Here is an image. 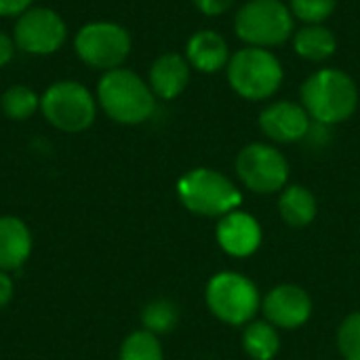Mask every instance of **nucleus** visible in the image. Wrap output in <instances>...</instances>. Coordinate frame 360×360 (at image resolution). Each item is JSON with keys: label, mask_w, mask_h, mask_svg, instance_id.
Instances as JSON below:
<instances>
[{"label": "nucleus", "mask_w": 360, "mask_h": 360, "mask_svg": "<svg viewBox=\"0 0 360 360\" xmlns=\"http://www.w3.org/2000/svg\"><path fill=\"white\" fill-rule=\"evenodd\" d=\"M312 297L300 285H276L262 297L264 319L283 331H293L304 327L312 316Z\"/></svg>", "instance_id": "11"}, {"label": "nucleus", "mask_w": 360, "mask_h": 360, "mask_svg": "<svg viewBox=\"0 0 360 360\" xmlns=\"http://www.w3.org/2000/svg\"><path fill=\"white\" fill-rule=\"evenodd\" d=\"M13 295H15V283L8 276V272L0 270V310H4L13 302Z\"/></svg>", "instance_id": "27"}, {"label": "nucleus", "mask_w": 360, "mask_h": 360, "mask_svg": "<svg viewBox=\"0 0 360 360\" xmlns=\"http://www.w3.org/2000/svg\"><path fill=\"white\" fill-rule=\"evenodd\" d=\"M262 133L274 143H297L312 131V118L302 103L281 99L266 105L257 118Z\"/></svg>", "instance_id": "12"}, {"label": "nucleus", "mask_w": 360, "mask_h": 360, "mask_svg": "<svg viewBox=\"0 0 360 360\" xmlns=\"http://www.w3.org/2000/svg\"><path fill=\"white\" fill-rule=\"evenodd\" d=\"M300 99L312 122L333 127L354 116L359 108V86L344 70L323 68L302 82Z\"/></svg>", "instance_id": "1"}, {"label": "nucleus", "mask_w": 360, "mask_h": 360, "mask_svg": "<svg viewBox=\"0 0 360 360\" xmlns=\"http://www.w3.org/2000/svg\"><path fill=\"white\" fill-rule=\"evenodd\" d=\"M141 325L154 335H167L179 325V306L165 297L152 300L141 310Z\"/></svg>", "instance_id": "20"}, {"label": "nucleus", "mask_w": 360, "mask_h": 360, "mask_svg": "<svg viewBox=\"0 0 360 360\" xmlns=\"http://www.w3.org/2000/svg\"><path fill=\"white\" fill-rule=\"evenodd\" d=\"M215 240L224 253L232 257H249L262 247L264 230L251 213L236 209L217 221Z\"/></svg>", "instance_id": "13"}, {"label": "nucleus", "mask_w": 360, "mask_h": 360, "mask_svg": "<svg viewBox=\"0 0 360 360\" xmlns=\"http://www.w3.org/2000/svg\"><path fill=\"white\" fill-rule=\"evenodd\" d=\"M15 57V40L6 32H0V70L6 68Z\"/></svg>", "instance_id": "28"}, {"label": "nucleus", "mask_w": 360, "mask_h": 360, "mask_svg": "<svg viewBox=\"0 0 360 360\" xmlns=\"http://www.w3.org/2000/svg\"><path fill=\"white\" fill-rule=\"evenodd\" d=\"M34 249L32 232L27 224L15 215L0 217V270L17 272L21 270Z\"/></svg>", "instance_id": "16"}, {"label": "nucleus", "mask_w": 360, "mask_h": 360, "mask_svg": "<svg viewBox=\"0 0 360 360\" xmlns=\"http://www.w3.org/2000/svg\"><path fill=\"white\" fill-rule=\"evenodd\" d=\"M118 360H165L158 335L139 329L124 338L118 350Z\"/></svg>", "instance_id": "22"}, {"label": "nucleus", "mask_w": 360, "mask_h": 360, "mask_svg": "<svg viewBox=\"0 0 360 360\" xmlns=\"http://www.w3.org/2000/svg\"><path fill=\"white\" fill-rule=\"evenodd\" d=\"M15 46L27 55L46 57L57 53L68 40V25L63 17L46 6H30L15 21Z\"/></svg>", "instance_id": "10"}, {"label": "nucleus", "mask_w": 360, "mask_h": 360, "mask_svg": "<svg viewBox=\"0 0 360 360\" xmlns=\"http://www.w3.org/2000/svg\"><path fill=\"white\" fill-rule=\"evenodd\" d=\"M243 348L253 360H272L281 350V335L274 325L264 321H251L243 331Z\"/></svg>", "instance_id": "19"}, {"label": "nucleus", "mask_w": 360, "mask_h": 360, "mask_svg": "<svg viewBox=\"0 0 360 360\" xmlns=\"http://www.w3.org/2000/svg\"><path fill=\"white\" fill-rule=\"evenodd\" d=\"M192 2L202 15L217 17V15H224L226 11H230L236 0H192Z\"/></svg>", "instance_id": "25"}, {"label": "nucleus", "mask_w": 360, "mask_h": 360, "mask_svg": "<svg viewBox=\"0 0 360 360\" xmlns=\"http://www.w3.org/2000/svg\"><path fill=\"white\" fill-rule=\"evenodd\" d=\"M228 40L215 30H198L186 42L188 63L202 74H217L228 68L230 61Z\"/></svg>", "instance_id": "15"}, {"label": "nucleus", "mask_w": 360, "mask_h": 360, "mask_svg": "<svg viewBox=\"0 0 360 360\" xmlns=\"http://www.w3.org/2000/svg\"><path fill=\"white\" fill-rule=\"evenodd\" d=\"M192 65L181 53H162L154 59L148 74V84L156 99H177L190 84Z\"/></svg>", "instance_id": "14"}, {"label": "nucleus", "mask_w": 360, "mask_h": 360, "mask_svg": "<svg viewBox=\"0 0 360 360\" xmlns=\"http://www.w3.org/2000/svg\"><path fill=\"white\" fill-rule=\"evenodd\" d=\"M338 6V0H289V8L295 19L310 23H325Z\"/></svg>", "instance_id": "24"}, {"label": "nucleus", "mask_w": 360, "mask_h": 360, "mask_svg": "<svg viewBox=\"0 0 360 360\" xmlns=\"http://www.w3.org/2000/svg\"><path fill=\"white\" fill-rule=\"evenodd\" d=\"M97 105L103 114L127 127L141 124L156 112V95L150 84L127 68L103 72L97 82Z\"/></svg>", "instance_id": "2"}, {"label": "nucleus", "mask_w": 360, "mask_h": 360, "mask_svg": "<svg viewBox=\"0 0 360 360\" xmlns=\"http://www.w3.org/2000/svg\"><path fill=\"white\" fill-rule=\"evenodd\" d=\"M177 198L190 213L217 219L243 205V192L238 186L209 167H196L184 173L177 181Z\"/></svg>", "instance_id": "3"}, {"label": "nucleus", "mask_w": 360, "mask_h": 360, "mask_svg": "<svg viewBox=\"0 0 360 360\" xmlns=\"http://www.w3.org/2000/svg\"><path fill=\"white\" fill-rule=\"evenodd\" d=\"M234 169L240 184L253 194L270 196L289 186V160L272 143H247L236 154Z\"/></svg>", "instance_id": "9"}, {"label": "nucleus", "mask_w": 360, "mask_h": 360, "mask_svg": "<svg viewBox=\"0 0 360 360\" xmlns=\"http://www.w3.org/2000/svg\"><path fill=\"white\" fill-rule=\"evenodd\" d=\"M0 108L6 118L21 122L34 116L36 110H40V95L25 84H13L2 93Z\"/></svg>", "instance_id": "21"}, {"label": "nucleus", "mask_w": 360, "mask_h": 360, "mask_svg": "<svg viewBox=\"0 0 360 360\" xmlns=\"http://www.w3.org/2000/svg\"><path fill=\"white\" fill-rule=\"evenodd\" d=\"M338 350L344 360H360V310L348 314L340 323Z\"/></svg>", "instance_id": "23"}, {"label": "nucleus", "mask_w": 360, "mask_h": 360, "mask_svg": "<svg viewBox=\"0 0 360 360\" xmlns=\"http://www.w3.org/2000/svg\"><path fill=\"white\" fill-rule=\"evenodd\" d=\"M236 38L247 46H281L295 34V17L283 0H247L234 17Z\"/></svg>", "instance_id": "5"}, {"label": "nucleus", "mask_w": 360, "mask_h": 360, "mask_svg": "<svg viewBox=\"0 0 360 360\" xmlns=\"http://www.w3.org/2000/svg\"><path fill=\"white\" fill-rule=\"evenodd\" d=\"M293 51L312 63H323L327 59H331L338 51V38L335 34L323 25V23H310L304 25L302 30H297L293 34Z\"/></svg>", "instance_id": "18"}, {"label": "nucleus", "mask_w": 360, "mask_h": 360, "mask_svg": "<svg viewBox=\"0 0 360 360\" xmlns=\"http://www.w3.org/2000/svg\"><path fill=\"white\" fill-rule=\"evenodd\" d=\"M278 213L281 219L295 230L308 228L319 213V202L316 196L300 184H291L287 186L281 196H278Z\"/></svg>", "instance_id": "17"}, {"label": "nucleus", "mask_w": 360, "mask_h": 360, "mask_svg": "<svg viewBox=\"0 0 360 360\" xmlns=\"http://www.w3.org/2000/svg\"><path fill=\"white\" fill-rule=\"evenodd\" d=\"M230 89L247 101H266L283 86L285 70L270 49L245 46L236 51L226 68Z\"/></svg>", "instance_id": "4"}, {"label": "nucleus", "mask_w": 360, "mask_h": 360, "mask_svg": "<svg viewBox=\"0 0 360 360\" xmlns=\"http://www.w3.org/2000/svg\"><path fill=\"white\" fill-rule=\"evenodd\" d=\"M34 0H0V17H19L32 6Z\"/></svg>", "instance_id": "26"}, {"label": "nucleus", "mask_w": 360, "mask_h": 360, "mask_svg": "<svg viewBox=\"0 0 360 360\" xmlns=\"http://www.w3.org/2000/svg\"><path fill=\"white\" fill-rule=\"evenodd\" d=\"M131 34L124 25L114 21H91L74 36V51L78 59L101 72L122 68L131 55Z\"/></svg>", "instance_id": "8"}, {"label": "nucleus", "mask_w": 360, "mask_h": 360, "mask_svg": "<svg viewBox=\"0 0 360 360\" xmlns=\"http://www.w3.org/2000/svg\"><path fill=\"white\" fill-rule=\"evenodd\" d=\"M44 120L63 133H82L97 118V97L78 80H57L40 95Z\"/></svg>", "instance_id": "7"}, {"label": "nucleus", "mask_w": 360, "mask_h": 360, "mask_svg": "<svg viewBox=\"0 0 360 360\" xmlns=\"http://www.w3.org/2000/svg\"><path fill=\"white\" fill-rule=\"evenodd\" d=\"M205 302L209 312L230 327H247L262 310L257 285L249 276L232 270L211 276L205 289Z\"/></svg>", "instance_id": "6"}]
</instances>
